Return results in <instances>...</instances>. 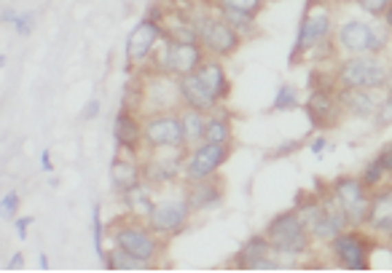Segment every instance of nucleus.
Segmentation results:
<instances>
[{
  "instance_id": "1",
  "label": "nucleus",
  "mask_w": 392,
  "mask_h": 273,
  "mask_svg": "<svg viewBox=\"0 0 392 273\" xmlns=\"http://www.w3.org/2000/svg\"><path fill=\"white\" fill-rule=\"evenodd\" d=\"M228 91H231V81H228V73L218 59H204L194 73L180 78L183 108L213 112L226 102Z\"/></svg>"
},
{
  "instance_id": "2",
  "label": "nucleus",
  "mask_w": 392,
  "mask_h": 273,
  "mask_svg": "<svg viewBox=\"0 0 392 273\" xmlns=\"http://www.w3.org/2000/svg\"><path fill=\"white\" fill-rule=\"evenodd\" d=\"M293 209L298 212V217L304 219V225H307V230L312 233V239L323 241V244H328L341 230L352 228L347 215H344V209L338 206V201L334 198L331 185H328V191L301 193Z\"/></svg>"
},
{
  "instance_id": "3",
  "label": "nucleus",
  "mask_w": 392,
  "mask_h": 273,
  "mask_svg": "<svg viewBox=\"0 0 392 273\" xmlns=\"http://www.w3.org/2000/svg\"><path fill=\"white\" fill-rule=\"evenodd\" d=\"M266 239L274 249V254H280L285 263L296 260V257H304L309 249H312V233L307 230L304 219L298 217L296 209H287L280 212L277 217L266 225Z\"/></svg>"
},
{
  "instance_id": "4",
  "label": "nucleus",
  "mask_w": 392,
  "mask_h": 273,
  "mask_svg": "<svg viewBox=\"0 0 392 273\" xmlns=\"http://www.w3.org/2000/svg\"><path fill=\"white\" fill-rule=\"evenodd\" d=\"M113 244L127 249L129 254H135L140 260L153 263L164 249V239L148 225V219L142 222L140 217L129 215V217L113 219Z\"/></svg>"
},
{
  "instance_id": "5",
  "label": "nucleus",
  "mask_w": 392,
  "mask_h": 273,
  "mask_svg": "<svg viewBox=\"0 0 392 273\" xmlns=\"http://www.w3.org/2000/svg\"><path fill=\"white\" fill-rule=\"evenodd\" d=\"M194 215L191 204H188V195L186 191H177L172 188L169 193L153 198V206H151V215H148V225L162 236V239H169V236H177L188 219Z\"/></svg>"
},
{
  "instance_id": "6",
  "label": "nucleus",
  "mask_w": 392,
  "mask_h": 273,
  "mask_svg": "<svg viewBox=\"0 0 392 273\" xmlns=\"http://www.w3.org/2000/svg\"><path fill=\"white\" fill-rule=\"evenodd\" d=\"M338 88H387V64L379 54L347 56L336 70Z\"/></svg>"
},
{
  "instance_id": "7",
  "label": "nucleus",
  "mask_w": 392,
  "mask_h": 273,
  "mask_svg": "<svg viewBox=\"0 0 392 273\" xmlns=\"http://www.w3.org/2000/svg\"><path fill=\"white\" fill-rule=\"evenodd\" d=\"M376 241L368 239L360 228H347L328 241L334 254V263L344 271H368L371 268V252Z\"/></svg>"
},
{
  "instance_id": "8",
  "label": "nucleus",
  "mask_w": 392,
  "mask_h": 273,
  "mask_svg": "<svg viewBox=\"0 0 392 273\" xmlns=\"http://www.w3.org/2000/svg\"><path fill=\"white\" fill-rule=\"evenodd\" d=\"M186 147H148L142 161V180L151 188H169L186 169Z\"/></svg>"
},
{
  "instance_id": "9",
  "label": "nucleus",
  "mask_w": 392,
  "mask_h": 273,
  "mask_svg": "<svg viewBox=\"0 0 392 273\" xmlns=\"http://www.w3.org/2000/svg\"><path fill=\"white\" fill-rule=\"evenodd\" d=\"M331 40V14L328 8L323 5H307V14L298 25L296 32V43H293V51H290V62L298 64L304 56H309L320 43Z\"/></svg>"
},
{
  "instance_id": "10",
  "label": "nucleus",
  "mask_w": 392,
  "mask_h": 273,
  "mask_svg": "<svg viewBox=\"0 0 392 273\" xmlns=\"http://www.w3.org/2000/svg\"><path fill=\"white\" fill-rule=\"evenodd\" d=\"M196 32H199V43L207 54L213 56H228L234 54L242 43V35L226 22L224 16H210V14H199L194 16Z\"/></svg>"
},
{
  "instance_id": "11",
  "label": "nucleus",
  "mask_w": 392,
  "mask_h": 273,
  "mask_svg": "<svg viewBox=\"0 0 392 273\" xmlns=\"http://www.w3.org/2000/svg\"><path fill=\"white\" fill-rule=\"evenodd\" d=\"M304 110H307L309 121H312L314 129H331V126H336L338 121H341V115H344L336 81L331 83L312 81L309 99L304 102Z\"/></svg>"
},
{
  "instance_id": "12",
  "label": "nucleus",
  "mask_w": 392,
  "mask_h": 273,
  "mask_svg": "<svg viewBox=\"0 0 392 273\" xmlns=\"http://www.w3.org/2000/svg\"><path fill=\"white\" fill-rule=\"evenodd\" d=\"M142 139H145V147H186L180 112L177 110L148 112L142 118Z\"/></svg>"
},
{
  "instance_id": "13",
  "label": "nucleus",
  "mask_w": 392,
  "mask_h": 273,
  "mask_svg": "<svg viewBox=\"0 0 392 273\" xmlns=\"http://www.w3.org/2000/svg\"><path fill=\"white\" fill-rule=\"evenodd\" d=\"M331 193L344 209L352 228H363L371 212V191L360 182V177H338L331 182Z\"/></svg>"
},
{
  "instance_id": "14",
  "label": "nucleus",
  "mask_w": 392,
  "mask_h": 273,
  "mask_svg": "<svg viewBox=\"0 0 392 273\" xmlns=\"http://www.w3.org/2000/svg\"><path fill=\"white\" fill-rule=\"evenodd\" d=\"M183 105L180 97V78L169 73H153L151 78L142 81V112H164L177 110Z\"/></svg>"
},
{
  "instance_id": "15",
  "label": "nucleus",
  "mask_w": 392,
  "mask_h": 273,
  "mask_svg": "<svg viewBox=\"0 0 392 273\" xmlns=\"http://www.w3.org/2000/svg\"><path fill=\"white\" fill-rule=\"evenodd\" d=\"M159 56H162V62H156L159 73H169L175 78H183V75L194 73L204 62V49H202V43H186V40L164 38V49Z\"/></svg>"
},
{
  "instance_id": "16",
  "label": "nucleus",
  "mask_w": 392,
  "mask_h": 273,
  "mask_svg": "<svg viewBox=\"0 0 392 273\" xmlns=\"http://www.w3.org/2000/svg\"><path fill=\"white\" fill-rule=\"evenodd\" d=\"M231 265L239 271H280L285 260L280 254H274L266 233H255L237 249V254L231 257Z\"/></svg>"
},
{
  "instance_id": "17",
  "label": "nucleus",
  "mask_w": 392,
  "mask_h": 273,
  "mask_svg": "<svg viewBox=\"0 0 392 273\" xmlns=\"http://www.w3.org/2000/svg\"><path fill=\"white\" fill-rule=\"evenodd\" d=\"M228 156H231V145L202 142V145L191 147L188 156H186V169H183L186 182L204 180V177H215L221 171V166L228 161Z\"/></svg>"
},
{
  "instance_id": "18",
  "label": "nucleus",
  "mask_w": 392,
  "mask_h": 273,
  "mask_svg": "<svg viewBox=\"0 0 392 273\" xmlns=\"http://www.w3.org/2000/svg\"><path fill=\"white\" fill-rule=\"evenodd\" d=\"M113 139H116V147L129 153V156H138L142 147H145V139H142V112H135L129 108H118L116 112V121H113Z\"/></svg>"
},
{
  "instance_id": "19",
  "label": "nucleus",
  "mask_w": 392,
  "mask_h": 273,
  "mask_svg": "<svg viewBox=\"0 0 392 273\" xmlns=\"http://www.w3.org/2000/svg\"><path fill=\"white\" fill-rule=\"evenodd\" d=\"M159 40H164L162 25L153 22L151 16L140 19V22L135 25V29L129 32V38H127V62H129V64H142V62H148V56H151L153 46H156Z\"/></svg>"
},
{
  "instance_id": "20",
  "label": "nucleus",
  "mask_w": 392,
  "mask_h": 273,
  "mask_svg": "<svg viewBox=\"0 0 392 273\" xmlns=\"http://www.w3.org/2000/svg\"><path fill=\"white\" fill-rule=\"evenodd\" d=\"M365 228L373 236L392 241V185L371 193V212L365 219Z\"/></svg>"
},
{
  "instance_id": "21",
  "label": "nucleus",
  "mask_w": 392,
  "mask_h": 273,
  "mask_svg": "<svg viewBox=\"0 0 392 273\" xmlns=\"http://www.w3.org/2000/svg\"><path fill=\"white\" fill-rule=\"evenodd\" d=\"M186 195H188V204L194 212H207V209H218L221 201H224V182L215 177H204V180H194V182H186Z\"/></svg>"
},
{
  "instance_id": "22",
  "label": "nucleus",
  "mask_w": 392,
  "mask_h": 273,
  "mask_svg": "<svg viewBox=\"0 0 392 273\" xmlns=\"http://www.w3.org/2000/svg\"><path fill=\"white\" fill-rule=\"evenodd\" d=\"M338 99L344 112L355 118H373L382 105V97L376 94V88H338Z\"/></svg>"
},
{
  "instance_id": "23",
  "label": "nucleus",
  "mask_w": 392,
  "mask_h": 273,
  "mask_svg": "<svg viewBox=\"0 0 392 273\" xmlns=\"http://www.w3.org/2000/svg\"><path fill=\"white\" fill-rule=\"evenodd\" d=\"M371 35L373 27L368 22H347L336 32V40L347 54H371Z\"/></svg>"
},
{
  "instance_id": "24",
  "label": "nucleus",
  "mask_w": 392,
  "mask_h": 273,
  "mask_svg": "<svg viewBox=\"0 0 392 273\" xmlns=\"http://www.w3.org/2000/svg\"><path fill=\"white\" fill-rule=\"evenodd\" d=\"M111 182L113 193H127L129 188H135L138 182H142V164L132 161V158H113L111 166Z\"/></svg>"
},
{
  "instance_id": "25",
  "label": "nucleus",
  "mask_w": 392,
  "mask_h": 273,
  "mask_svg": "<svg viewBox=\"0 0 392 273\" xmlns=\"http://www.w3.org/2000/svg\"><path fill=\"white\" fill-rule=\"evenodd\" d=\"M234 139V129H231V115L226 110L215 108L207 112V129H204V142L213 145H231Z\"/></svg>"
},
{
  "instance_id": "26",
  "label": "nucleus",
  "mask_w": 392,
  "mask_h": 273,
  "mask_svg": "<svg viewBox=\"0 0 392 273\" xmlns=\"http://www.w3.org/2000/svg\"><path fill=\"white\" fill-rule=\"evenodd\" d=\"M180 112V123H183V136H186V147L191 150L196 145L204 142V129H207V112L194 108H183Z\"/></svg>"
},
{
  "instance_id": "27",
  "label": "nucleus",
  "mask_w": 392,
  "mask_h": 273,
  "mask_svg": "<svg viewBox=\"0 0 392 273\" xmlns=\"http://www.w3.org/2000/svg\"><path fill=\"white\" fill-rule=\"evenodd\" d=\"M151 265H153V263L140 260V257L129 254L127 249H121V246H116V244H113L111 254H105V268H108V271H121V273L151 271Z\"/></svg>"
},
{
  "instance_id": "28",
  "label": "nucleus",
  "mask_w": 392,
  "mask_h": 273,
  "mask_svg": "<svg viewBox=\"0 0 392 273\" xmlns=\"http://www.w3.org/2000/svg\"><path fill=\"white\" fill-rule=\"evenodd\" d=\"M121 201H124V206L129 209V215H138V212H142L145 215V219H148V215H151V206H153V188L142 180V182H138L135 188H129L127 193H121Z\"/></svg>"
},
{
  "instance_id": "29",
  "label": "nucleus",
  "mask_w": 392,
  "mask_h": 273,
  "mask_svg": "<svg viewBox=\"0 0 392 273\" xmlns=\"http://www.w3.org/2000/svg\"><path fill=\"white\" fill-rule=\"evenodd\" d=\"M387 177H390V174H387V169L382 166V161H379V158H371V161L365 164L363 174H360V182H363L368 191L373 193L384 185V180H387Z\"/></svg>"
},
{
  "instance_id": "30",
  "label": "nucleus",
  "mask_w": 392,
  "mask_h": 273,
  "mask_svg": "<svg viewBox=\"0 0 392 273\" xmlns=\"http://www.w3.org/2000/svg\"><path fill=\"white\" fill-rule=\"evenodd\" d=\"M224 19L237 29L239 35H250L255 32V16L252 14H245V11H228V8H221Z\"/></svg>"
},
{
  "instance_id": "31",
  "label": "nucleus",
  "mask_w": 392,
  "mask_h": 273,
  "mask_svg": "<svg viewBox=\"0 0 392 273\" xmlns=\"http://www.w3.org/2000/svg\"><path fill=\"white\" fill-rule=\"evenodd\" d=\"M296 108H298V91H296L290 83H282L280 88H277L274 102H272V110L285 112V110H296Z\"/></svg>"
},
{
  "instance_id": "32",
  "label": "nucleus",
  "mask_w": 392,
  "mask_h": 273,
  "mask_svg": "<svg viewBox=\"0 0 392 273\" xmlns=\"http://www.w3.org/2000/svg\"><path fill=\"white\" fill-rule=\"evenodd\" d=\"M387 126H392V91H387L382 97V105H379L376 115H373V129L376 132H384Z\"/></svg>"
},
{
  "instance_id": "33",
  "label": "nucleus",
  "mask_w": 392,
  "mask_h": 273,
  "mask_svg": "<svg viewBox=\"0 0 392 273\" xmlns=\"http://www.w3.org/2000/svg\"><path fill=\"white\" fill-rule=\"evenodd\" d=\"M91 233H94V252H97V257L105 265V249H102V233H105V228H102V217H100V204H94V209H91Z\"/></svg>"
},
{
  "instance_id": "34",
  "label": "nucleus",
  "mask_w": 392,
  "mask_h": 273,
  "mask_svg": "<svg viewBox=\"0 0 392 273\" xmlns=\"http://www.w3.org/2000/svg\"><path fill=\"white\" fill-rule=\"evenodd\" d=\"M221 8H228V11H245V14H258L263 0H218Z\"/></svg>"
},
{
  "instance_id": "35",
  "label": "nucleus",
  "mask_w": 392,
  "mask_h": 273,
  "mask_svg": "<svg viewBox=\"0 0 392 273\" xmlns=\"http://www.w3.org/2000/svg\"><path fill=\"white\" fill-rule=\"evenodd\" d=\"M390 46V27H373L371 35V54H382Z\"/></svg>"
},
{
  "instance_id": "36",
  "label": "nucleus",
  "mask_w": 392,
  "mask_h": 273,
  "mask_svg": "<svg viewBox=\"0 0 392 273\" xmlns=\"http://www.w3.org/2000/svg\"><path fill=\"white\" fill-rule=\"evenodd\" d=\"M392 0H358V5L363 8L365 14H371V16H384V11L390 8Z\"/></svg>"
},
{
  "instance_id": "37",
  "label": "nucleus",
  "mask_w": 392,
  "mask_h": 273,
  "mask_svg": "<svg viewBox=\"0 0 392 273\" xmlns=\"http://www.w3.org/2000/svg\"><path fill=\"white\" fill-rule=\"evenodd\" d=\"M0 206H3V217L6 219H14L17 217V209H19V193H6L3 195V201H0Z\"/></svg>"
},
{
  "instance_id": "38",
  "label": "nucleus",
  "mask_w": 392,
  "mask_h": 273,
  "mask_svg": "<svg viewBox=\"0 0 392 273\" xmlns=\"http://www.w3.org/2000/svg\"><path fill=\"white\" fill-rule=\"evenodd\" d=\"M14 27H17V32H19V35H30V32H32V27H35V14H19V19H17V25H14Z\"/></svg>"
},
{
  "instance_id": "39",
  "label": "nucleus",
  "mask_w": 392,
  "mask_h": 273,
  "mask_svg": "<svg viewBox=\"0 0 392 273\" xmlns=\"http://www.w3.org/2000/svg\"><path fill=\"white\" fill-rule=\"evenodd\" d=\"M301 147V142H285L280 145L277 150H272V158H282V156H290V153H296Z\"/></svg>"
},
{
  "instance_id": "40",
  "label": "nucleus",
  "mask_w": 392,
  "mask_h": 273,
  "mask_svg": "<svg viewBox=\"0 0 392 273\" xmlns=\"http://www.w3.org/2000/svg\"><path fill=\"white\" fill-rule=\"evenodd\" d=\"M379 161H382V166L387 169V174H392V142L390 145H384L382 150H379V156H376Z\"/></svg>"
},
{
  "instance_id": "41",
  "label": "nucleus",
  "mask_w": 392,
  "mask_h": 273,
  "mask_svg": "<svg viewBox=\"0 0 392 273\" xmlns=\"http://www.w3.org/2000/svg\"><path fill=\"white\" fill-rule=\"evenodd\" d=\"M328 145H331V142H328V139H325V136H317V139H312V145H309V150H312V153H317V156H320V153H323V150H325V147H328Z\"/></svg>"
},
{
  "instance_id": "42",
  "label": "nucleus",
  "mask_w": 392,
  "mask_h": 273,
  "mask_svg": "<svg viewBox=\"0 0 392 273\" xmlns=\"http://www.w3.org/2000/svg\"><path fill=\"white\" fill-rule=\"evenodd\" d=\"M30 222H32V217H19L17 219V236H19V239H25V236H28V225Z\"/></svg>"
},
{
  "instance_id": "43",
  "label": "nucleus",
  "mask_w": 392,
  "mask_h": 273,
  "mask_svg": "<svg viewBox=\"0 0 392 273\" xmlns=\"http://www.w3.org/2000/svg\"><path fill=\"white\" fill-rule=\"evenodd\" d=\"M22 263H25V257H22V252H17L11 260H8V265H6V271H19L22 268Z\"/></svg>"
},
{
  "instance_id": "44",
  "label": "nucleus",
  "mask_w": 392,
  "mask_h": 273,
  "mask_svg": "<svg viewBox=\"0 0 392 273\" xmlns=\"http://www.w3.org/2000/svg\"><path fill=\"white\" fill-rule=\"evenodd\" d=\"M100 112V99H89V105H86V118H94Z\"/></svg>"
},
{
  "instance_id": "45",
  "label": "nucleus",
  "mask_w": 392,
  "mask_h": 273,
  "mask_svg": "<svg viewBox=\"0 0 392 273\" xmlns=\"http://www.w3.org/2000/svg\"><path fill=\"white\" fill-rule=\"evenodd\" d=\"M17 19H19V14H17V11L3 8V22H6V25H17Z\"/></svg>"
},
{
  "instance_id": "46",
  "label": "nucleus",
  "mask_w": 392,
  "mask_h": 273,
  "mask_svg": "<svg viewBox=\"0 0 392 273\" xmlns=\"http://www.w3.org/2000/svg\"><path fill=\"white\" fill-rule=\"evenodd\" d=\"M41 169H43V171H52V156H49V150L41 153Z\"/></svg>"
},
{
  "instance_id": "47",
  "label": "nucleus",
  "mask_w": 392,
  "mask_h": 273,
  "mask_svg": "<svg viewBox=\"0 0 392 273\" xmlns=\"http://www.w3.org/2000/svg\"><path fill=\"white\" fill-rule=\"evenodd\" d=\"M38 265H41V271H49V257L41 254V257H38Z\"/></svg>"
},
{
  "instance_id": "48",
  "label": "nucleus",
  "mask_w": 392,
  "mask_h": 273,
  "mask_svg": "<svg viewBox=\"0 0 392 273\" xmlns=\"http://www.w3.org/2000/svg\"><path fill=\"white\" fill-rule=\"evenodd\" d=\"M384 25H387V27L392 29V3H390V8L384 11Z\"/></svg>"
},
{
  "instance_id": "49",
  "label": "nucleus",
  "mask_w": 392,
  "mask_h": 273,
  "mask_svg": "<svg viewBox=\"0 0 392 273\" xmlns=\"http://www.w3.org/2000/svg\"><path fill=\"white\" fill-rule=\"evenodd\" d=\"M387 91H392V62L390 67H387Z\"/></svg>"
},
{
  "instance_id": "50",
  "label": "nucleus",
  "mask_w": 392,
  "mask_h": 273,
  "mask_svg": "<svg viewBox=\"0 0 392 273\" xmlns=\"http://www.w3.org/2000/svg\"><path fill=\"white\" fill-rule=\"evenodd\" d=\"M338 3H352V0H338ZM355 3H358V0H355Z\"/></svg>"
},
{
  "instance_id": "51",
  "label": "nucleus",
  "mask_w": 392,
  "mask_h": 273,
  "mask_svg": "<svg viewBox=\"0 0 392 273\" xmlns=\"http://www.w3.org/2000/svg\"><path fill=\"white\" fill-rule=\"evenodd\" d=\"M390 185H392V174H390Z\"/></svg>"
}]
</instances>
